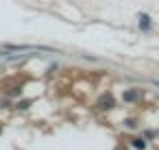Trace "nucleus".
<instances>
[{"label": "nucleus", "mask_w": 159, "mask_h": 150, "mask_svg": "<svg viewBox=\"0 0 159 150\" xmlns=\"http://www.w3.org/2000/svg\"><path fill=\"white\" fill-rule=\"evenodd\" d=\"M139 26H142V29H148V26H150L148 15H139Z\"/></svg>", "instance_id": "f257e3e1"}]
</instances>
